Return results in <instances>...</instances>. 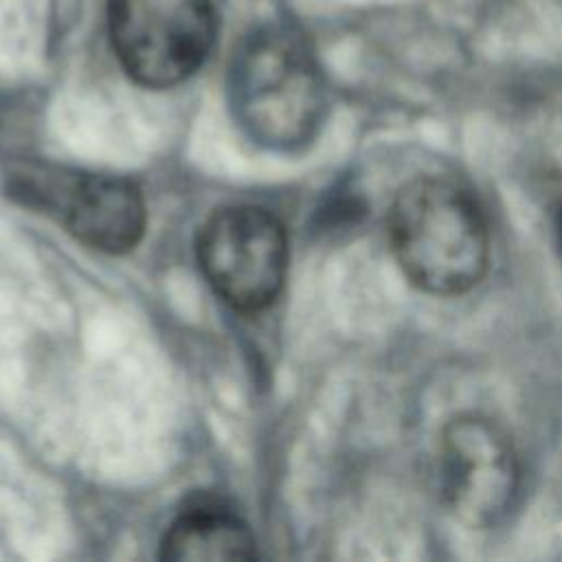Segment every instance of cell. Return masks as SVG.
I'll return each instance as SVG.
<instances>
[{"label":"cell","instance_id":"ba28073f","mask_svg":"<svg viewBox=\"0 0 562 562\" xmlns=\"http://www.w3.org/2000/svg\"><path fill=\"white\" fill-rule=\"evenodd\" d=\"M558 239H560V250H562V213H560V226H558Z\"/></svg>","mask_w":562,"mask_h":562},{"label":"cell","instance_id":"3957f363","mask_svg":"<svg viewBox=\"0 0 562 562\" xmlns=\"http://www.w3.org/2000/svg\"><path fill=\"white\" fill-rule=\"evenodd\" d=\"M112 48L147 88H169L204 64L217 31L213 0H108Z\"/></svg>","mask_w":562,"mask_h":562},{"label":"cell","instance_id":"6da1fadb","mask_svg":"<svg viewBox=\"0 0 562 562\" xmlns=\"http://www.w3.org/2000/svg\"><path fill=\"white\" fill-rule=\"evenodd\" d=\"M386 231L402 274L426 294H463L487 272V217L472 191L452 178L417 176L404 184Z\"/></svg>","mask_w":562,"mask_h":562},{"label":"cell","instance_id":"8992f818","mask_svg":"<svg viewBox=\"0 0 562 562\" xmlns=\"http://www.w3.org/2000/svg\"><path fill=\"white\" fill-rule=\"evenodd\" d=\"M68 228L88 246L123 252L145 228V202L134 182L121 176H77L55 193Z\"/></svg>","mask_w":562,"mask_h":562},{"label":"cell","instance_id":"52a82bcc","mask_svg":"<svg viewBox=\"0 0 562 562\" xmlns=\"http://www.w3.org/2000/svg\"><path fill=\"white\" fill-rule=\"evenodd\" d=\"M252 555L255 538L248 527L215 505L189 507L162 540V558L176 562L250 560Z\"/></svg>","mask_w":562,"mask_h":562},{"label":"cell","instance_id":"5b68a950","mask_svg":"<svg viewBox=\"0 0 562 562\" xmlns=\"http://www.w3.org/2000/svg\"><path fill=\"white\" fill-rule=\"evenodd\" d=\"M198 255L215 292L239 310L268 305L288 266L281 224L257 206H228L211 215L200 233Z\"/></svg>","mask_w":562,"mask_h":562},{"label":"cell","instance_id":"277c9868","mask_svg":"<svg viewBox=\"0 0 562 562\" xmlns=\"http://www.w3.org/2000/svg\"><path fill=\"white\" fill-rule=\"evenodd\" d=\"M435 479L448 512L472 529H485L509 512L520 485V463L498 424L465 413L439 432Z\"/></svg>","mask_w":562,"mask_h":562},{"label":"cell","instance_id":"7a4b0ae2","mask_svg":"<svg viewBox=\"0 0 562 562\" xmlns=\"http://www.w3.org/2000/svg\"><path fill=\"white\" fill-rule=\"evenodd\" d=\"M228 101L235 121L257 145L292 151L310 143L325 119V79L296 31L266 24L233 53Z\"/></svg>","mask_w":562,"mask_h":562}]
</instances>
